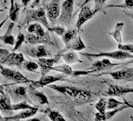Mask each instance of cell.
Here are the masks:
<instances>
[{
    "label": "cell",
    "mask_w": 133,
    "mask_h": 121,
    "mask_svg": "<svg viewBox=\"0 0 133 121\" xmlns=\"http://www.w3.org/2000/svg\"><path fill=\"white\" fill-rule=\"evenodd\" d=\"M60 57H61V55L58 54L53 58L42 57V58L38 59L37 60V63L39 64V66L41 74H42V75L48 74L49 71L52 70V67L54 66L55 64L59 62Z\"/></svg>",
    "instance_id": "cell-12"
},
{
    "label": "cell",
    "mask_w": 133,
    "mask_h": 121,
    "mask_svg": "<svg viewBox=\"0 0 133 121\" xmlns=\"http://www.w3.org/2000/svg\"><path fill=\"white\" fill-rule=\"evenodd\" d=\"M22 5L18 4V3L15 2V0H10V8H9V17L13 22L18 21V11L20 10Z\"/></svg>",
    "instance_id": "cell-26"
},
{
    "label": "cell",
    "mask_w": 133,
    "mask_h": 121,
    "mask_svg": "<svg viewBox=\"0 0 133 121\" xmlns=\"http://www.w3.org/2000/svg\"><path fill=\"white\" fill-rule=\"evenodd\" d=\"M10 96H9L6 93L3 92V88L0 90V109L2 113H6L11 114L13 110L12 104H11Z\"/></svg>",
    "instance_id": "cell-20"
},
{
    "label": "cell",
    "mask_w": 133,
    "mask_h": 121,
    "mask_svg": "<svg viewBox=\"0 0 133 121\" xmlns=\"http://www.w3.org/2000/svg\"><path fill=\"white\" fill-rule=\"evenodd\" d=\"M108 74L111 75L113 79L118 81H126V82H133V67H126L122 69L111 71V72H105L101 75Z\"/></svg>",
    "instance_id": "cell-15"
},
{
    "label": "cell",
    "mask_w": 133,
    "mask_h": 121,
    "mask_svg": "<svg viewBox=\"0 0 133 121\" xmlns=\"http://www.w3.org/2000/svg\"><path fill=\"white\" fill-rule=\"evenodd\" d=\"M101 10V9H95L94 10H92L89 5H86V4L81 5V11H79L78 20L76 22V25H76V28L79 29L85 22L90 20L95 14L98 12H100Z\"/></svg>",
    "instance_id": "cell-8"
},
{
    "label": "cell",
    "mask_w": 133,
    "mask_h": 121,
    "mask_svg": "<svg viewBox=\"0 0 133 121\" xmlns=\"http://www.w3.org/2000/svg\"><path fill=\"white\" fill-rule=\"evenodd\" d=\"M47 114V116L49 118V119L51 120H64V118L62 116V114L59 112H57L55 110H51V109H45L44 111Z\"/></svg>",
    "instance_id": "cell-29"
},
{
    "label": "cell",
    "mask_w": 133,
    "mask_h": 121,
    "mask_svg": "<svg viewBox=\"0 0 133 121\" xmlns=\"http://www.w3.org/2000/svg\"><path fill=\"white\" fill-rule=\"evenodd\" d=\"M124 104H125V102L122 103V102H120L113 98H110L107 100V105H106V107H107L108 109H114L120 105H124Z\"/></svg>",
    "instance_id": "cell-34"
},
{
    "label": "cell",
    "mask_w": 133,
    "mask_h": 121,
    "mask_svg": "<svg viewBox=\"0 0 133 121\" xmlns=\"http://www.w3.org/2000/svg\"><path fill=\"white\" fill-rule=\"evenodd\" d=\"M126 14H127L128 16H130L133 20V11H131V12H126Z\"/></svg>",
    "instance_id": "cell-41"
},
{
    "label": "cell",
    "mask_w": 133,
    "mask_h": 121,
    "mask_svg": "<svg viewBox=\"0 0 133 121\" xmlns=\"http://www.w3.org/2000/svg\"><path fill=\"white\" fill-rule=\"evenodd\" d=\"M1 65H6L9 66L22 67L23 64L25 62L24 56L22 53H16L15 51L9 52V54L0 57Z\"/></svg>",
    "instance_id": "cell-7"
},
{
    "label": "cell",
    "mask_w": 133,
    "mask_h": 121,
    "mask_svg": "<svg viewBox=\"0 0 133 121\" xmlns=\"http://www.w3.org/2000/svg\"><path fill=\"white\" fill-rule=\"evenodd\" d=\"M77 35H78V29L73 28V29H67L66 32L61 36V40L64 42V44L65 45V50L69 49L72 41L76 38Z\"/></svg>",
    "instance_id": "cell-23"
},
{
    "label": "cell",
    "mask_w": 133,
    "mask_h": 121,
    "mask_svg": "<svg viewBox=\"0 0 133 121\" xmlns=\"http://www.w3.org/2000/svg\"><path fill=\"white\" fill-rule=\"evenodd\" d=\"M53 71H59L64 74L65 76H72V77H78V76H85V75H90L91 73L95 72L94 71L88 70V71H75L73 70L70 67V64H62V65L53 66L52 67Z\"/></svg>",
    "instance_id": "cell-11"
},
{
    "label": "cell",
    "mask_w": 133,
    "mask_h": 121,
    "mask_svg": "<svg viewBox=\"0 0 133 121\" xmlns=\"http://www.w3.org/2000/svg\"><path fill=\"white\" fill-rule=\"evenodd\" d=\"M7 92L9 93L11 99L13 100V102H15V103H18V102L22 101H27L29 102V103H32L31 99L29 97L28 89L25 87L18 86L17 88L7 90Z\"/></svg>",
    "instance_id": "cell-9"
},
{
    "label": "cell",
    "mask_w": 133,
    "mask_h": 121,
    "mask_svg": "<svg viewBox=\"0 0 133 121\" xmlns=\"http://www.w3.org/2000/svg\"><path fill=\"white\" fill-rule=\"evenodd\" d=\"M14 23L15 22H11L9 25V28H8L7 31L5 33V35H3L1 36V40L2 42H3L6 45H14L15 42H16V40L15 38L14 37V35H12V31H13V29H14Z\"/></svg>",
    "instance_id": "cell-24"
},
{
    "label": "cell",
    "mask_w": 133,
    "mask_h": 121,
    "mask_svg": "<svg viewBox=\"0 0 133 121\" xmlns=\"http://www.w3.org/2000/svg\"><path fill=\"white\" fill-rule=\"evenodd\" d=\"M62 59L67 64H75V63H83L82 60L79 59L77 53H75L74 51H70L68 52L64 53L61 55Z\"/></svg>",
    "instance_id": "cell-25"
},
{
    "label": "cell",
    "mask_w": 133,
    "mask_h": 121,
    "mask_svg": "<svg viewBox=\"0 0 133 121\" xmlns=\"http://www.w3.org/2000/svg\"><path fill=\"white\" fill-rule=\"evenodd\" d=\"M124 101H125V104H127L128 106H129V108H133V104H130L129 102H127V100H126V98H124ZM133 119V118H132Z\"/></svg>",
    "instance_id": "cell-40"
},
{
    "label": "cell",
    "mask_w": 133,
    "mask_h": 121,
    "mask_svg": "<svg viewBox=\"0 0 133 121\" xmlns=\"http://www.w3.org/2000/svg\"><path fill=\"white\" fill-rule=\"evenodd\" d=\"M133 93V88L129 86L110 85L107 90L103 93L104 96L107 97H123L127 93Z\"/></svg>",
    "instance_id": "cell-10"
},
{
    "label": "cell",
    "mask_w": 133,
    "mask_h": 121,
    "mask_svg": "<svg viewBox=\"0 0 133 121\" xmlns=\"http://www.w3.org/2000/svg\"><path fill=\"white\" fill-rule=\"evenodd\" d=\"M39 111L38 108H27V109H23V110L17 114L14 115H10L8 117H4L3 118L2 120H18V119H29V117L34 116L36 114V113Z\"/></svg>",
    "instance_id": "cell-19"
},
{
    "label": "cell",
    "mask_w": 133,
    "mask_h": 121,
    "mask_svg": "<svg viewBox=\"0 0 133 121\" xmlns=\"http://www.w3.org/2000/svg\"><path fill=\"white\" fill-rule=\"evenodd\" d=\"M24 54L33 58H42V57H50L52 56L51 51L44 44L35 45V46H26L23 50Z\"/></svg>",
    "instance_id": "cell-6"
},
{
    "label": "cell",
    "mask_w": 133,
    "mask_h": 121,
    "mask_svg": "<svg viewBox=\"0 0 133 121\" xmlns=\"http://www.w3.org/2000/svg\"><path fill=\"white\" fill-rule=\"evenodd\" d=\"M49 31L50 32H54L56 35H58L59 36H62L64 33L66 32V29L64 28V25H59V26H53L48 29Z\"/></svg>",
    "instance_id": "cell-36"
},
{
    "label": "cell",
    "mask_w": 133,
    "mask_h": 121,
    "mask_svg": "<svg viewBox=\"0 0 133 121\" xmlns=\"http://www.w3.org/2000/svg\"><path fill=\"white\" fill-rule=\"evenodd\" d=\"M74 1L75 0H65L62 3L59 21L64 26H70L71 24L74 11Z\"/></svg>",
    "instance_id": "cell-4"
},
{
    "label": "cell",
    "mask_w": 133,
    "mask_h": 121,
    "mask_svg": "<svg viewBox=\"0 0 133 121\" xmlns=\"http://www.w3.org/2000/svg\"><path fill=\"white\" fill-rule=\"evenodd\" d=\"M117 48L119 50H122L125 51L130 52L131 54H133V44H122L120 43L117 45Z\"/></svg>",
    "instance_id": "cell-37"
},
{
    "label": "cell",
    "mask_w": 133,
    "mask_h": 121,
    "mask_svg": "<svg viewBox=\"0 0 133 121\" xmlns=\"http://www.w3.org/2000/svg\"><path fill=\"white\" fill-rule=\"evenodd\" d=\"M25 42V35H24L23 33L19 32L18 34L17 35V39H16V42H15V45H14V47L13 49V51H18V49L21 47L22 44Z\"/></svg>",
    "instance_id": "cell-33"
},
{
    "label": "cell",
    "mask_w": 133,
    "mask_h": 121,
    "mask_svg": "<svg viewBox=\"0 0 133 121\" xmlns=\"http://www.w3.org/2000/svg\"><path fill=\"white\" fill-rule=\"evenodd\" d=\"M42 25H43L42 24L38 22L31 23L28 26V32L31 34H35V35L38 36H40L42 38H45V39L51 40V38L49 34V30H47V31L44 30Z\"/></svg>",
    "instance_id": "cell-18"
},
{
    "label": "cell",
    "mask_w": 133,
    "mask_h": 121,
    "mask_svg": "<svg viewBox=\"0 0 133 121\" xmlns=\"http://www.w3.org/2000/svg\"><path fill=\"white\" fill-rule=\"evenodd\" d=\"M127 63L128 64H133V59H132V60H131V62H128Z\"/></svg>",
    "instance_id": "cell-42"
},
{
    "label": "cell",
    "mask_w": 133,
    "mask_h": 121,
    "mask_svg": "<svg viewBox=\"0 0 133 121\" xmlns=\"http://www.w3.org/2000/svg\"><path fill=\"white\" fill-rule=\"evenodd\" d=\"M106 105H107V100H106V98H101L96 104L95 107L98 110V112H100L101 113H105V109L107 108Z\"/></svg>",
    "instance_id": "cell-31"
},
{
    "label": "cell",
    "mask_w": 133,
    "mask_h": 121,
    "mask_svg": "<svg viewBox=\"0 0 133 121\" xmlns=\"http://www.w3.org/2000/svg\"><path fill=\"white\" fill-rule=\"evenodd\" d=\"M81 55L86 56V57H107L111 59L116 60H127L133 59V54L130 52L125 51L122 50H117L111 52H99L98 54H90V53H81Z\"/></svg>",
    "instance_id": "cell-3"
},
{
    "label": "cell",
    "mask_w": 133,
    "mask_h": 121,
    "mask_svg": "<svg viewBox=\"0 0 133 121\" xmlns=\"http://www.w3.org/2000/svg\"><path fill=\"white\" fill-rule=\"evenodd\" d=\"M22 1V5L23 6H25V7H27V5L29 3V2L31 1V0H21Z\"/></svg>",
    "instance_id": "cell-39"
},
{
    "label": "cell",
    "mask_w": 133,
    "mask_h": 121,
    "mask_svg": "<svg viewBox=\"0 0 133 121\" xmlns=\"http://www.w3.org/2000/svg\"><path fill=\"white\" fill-rule=\"evenodd\" d=\"M123 26H124V24L122 22H119L117 23L116 25V27H115V29L113 30V31L110 32L109 35H111L114 40L118 44L122 42V36H121V30L123 29Z\"/></svg>",
    "instance_id": "cell-27"
},
{
    "label": "cell",
    "mask_w": 133,
    "mask_h": 121,
    "mask_svg": "<svg viewBox=\"0 0 133 121\" xmlns=\"http://www.w3.org/2000/svg\"><path fill=\"white\" fill-rule=\"evenodd\" d=\"M86 46L85 45L83 42V40L81 39V37L79 35L76 36V38L72 41V43L70 44V47L68 50H71V51H81L82 50L85 49Z\"/></svg>",
    "instance_id": "cell-28"
},
{
    "label": "cell",
    "mask_w": 133,
    "mask_h": 121,
    "mask_svg": "<svg viewBox=\"0 0 133 121\" xmlns=\"http://www.w3.org/2000/svg\"><path fill=\"white\" fill-rule=\"evenodd\" d=\"M107 8L111 7H118L121 9H133V0H124V3L122 4H111L106 6Z\"/></svg>",
    "instance_id": "cell-35"
},
{
    "label": "cell",
    "mask_w": 133,
    "mask_h": 121,
    "mask_svg": "<svg viewBox=\"0 0 133 121\" xmlns=\"http://www.w3.org/2000/svg\"><path fill=\"white\" fill-rule=\"evenodd\" d=\"M129 108V106L125 104L124 105H121V108H114L113 110L111 111H109V112H105V113H101L100 112L96 113V114H95V120L96 121H104V120H106V119H111L113 116H115L116 113H120L121 111L124 110V109H126Z\"/></svg>",
    "instance_id": "cell-21"
},
{
    "label": "cell",
    "mask_w": 133,
    "mask_h": 121,
    "mask_svg": "<svg viewBox=\"0 0 133 121\" xmlns=\"http://www.w3.org/2000/svg\"><path fill=\"white\" fill-rule=\"evenodd\" d=\"M127 64H128L127 62H126V63H112L107 57H105L102 60H96V62H94L90 67H88V70L94 71L95 72H96V71H107L114 66H121V65H127Z\"/></svg>",
    "instance_id": "cell-14"
},
{
    "label": "cell",
    "mask_w": 133,
    "mask_h": 121,
    "mask_svg": "<svg viewBox=\"0 0 133 121\" xmlns=\"http://www.w3.org/2000/svg\"><path fill=\"white\" fill-rule=\"evenodd\" d=\"M91 0H86V1L84 2L82 5H85L87 3H89ZM94 3H95V9H102V8H103L104 4L105 3V2L107 1V0H93Z\"/></svg>",
    "instance_id": "cell-38"
},
{
    "label": "cell",
    "mask_w": 133,
    "mask_h": 121,
    "mask_svg": "<svg viewBox=\"0 0 133 121\" xmlns=\"http://www.w3.org/2000/svg\"><path fill=\"white\" fill-rule=\"evenodd\" d=\"M0 70H1V74L3 77L10 82H14L15 83H31L33 82V80H30L28 77H24L19 71L4 67L3 66V65L0 66Z\"/></svg>",
    "instance_id": "cell-5"
},
{
    "label": "cell",
    "mask_w": 133,
    "mask_h": 121,
    "mask_svg": "<svg viewBox=\"0 0 133 121\" xmlns=\"http://www.w3.org/2000/svg\"><path fill=\"white\" fill-rule=\"evenodd\" d=\"M63 76H49V75H42L38 81H33L31 83L36 88H43L44 86L52 84L53 82L63 80Z\"/></svg>",
    "instance_id": "cell-17"
},
{
    "label": "cell",
    "mask_w": 133,
    "mask_h": 121,
    "mask_svg": "<svg viewBox=\"0 0 133 121\" xmlns=\"http://www.w3.org/2000/svg\"><path fill=\"white\" fill-rule=\"evenodd\" d=\"M36 87L34 86L32 83H30L28 87V94L29 98L31 101L35 102V103L39 104H49V101L47 97L44 95L43 93L39 92L36 89Z\"/></svg>",
    "instance_id": "cell-16"
},
{
    "label": "cell",
    "mask_w": 133,
    "mask_h": 121,
    "mask_svg": "<svg viewBox=\"0 0 133 121\" xmlns=\"http://www.w3.org/2000/svg\"><path fill=\"white\" fill-rule=\"evenodd\" d=\"M25 43L33 45H40V44L50 45H54V43L52 42V40H49L45 39V38L38 36V35H35V34H31V33H29L28 35L25 36Z\"/></svg>",
    "instance_id": "cell-22"
},
{
    "label": "cell",
    "mask_w": 133,
    "mask_h": 121,
    "mask_svg": "<svg viewBox=\"0 0 133 121\" xmlns=\"http://www.w3.org/2000/svg\"><path fill=\"white\" fill-rule=\"evenodd\" d=\"M49 87L57 92L69 96L78 104H87L92 100L93 95L95 93L88 90L81 89L69 86H59L55 84H49Z\"/></svg>",
    "instance_id": "cell-1"
},
{
    "label": "cell",
    "mask_w": 133,
    "mask_h": 121,
    "mask_svg": "<svg viewBox=\"0 0 133 121\" xmlns=\"http://www.w3.org/2000/svg\"><path fill=\"white\" fill-rule=\"evenodd\" d=\"M59 2L60 0H52L50 3H44V9L46 10L48 20L53 25L55 24V20L59 15Z\"/></svg>",
    "instance_id": "cell-13"
},
{
    "label": "cell",
    "mask_w": 133,
    "mask_h": 121,
    "mask_svg": "<svg viewBox=\"0 0 133 121\" xmlns=\"http://www.w3.org/2000/svg\"><path fill=\"white\" fill-rule=\"evenodd\" d=\"M23 68L28 71H31V72H36L38 68H39V64L34 62H29V60H25L23 64Z\"/></svg>",
    "instance_id": "cell-30"
},
{
    "label": "cell",
    "mask_w": 133,
    "mask_h": 121,
    "mask_svg": "<svg viewBox=\"0 0 133 121\" xmlns=\"http://www.w3.org/2000/svg\"><path fill=\"white\" fill-rule=\"evenodd\" d=\"M12 108L14 111H17V110H23V109H27V108H33L34 107L29 105L27 103V101H22L16 104H13Z\"/></svg>",
    "instance_id": "cell-32"
},
{
    "label": "cell",
    "mask_w": 133,
    "mask_h": 121,
    "mask_svg": "<svg viewBox=\"0 0 133 121\" xmlns=\"http://www.w3.org/2000/svg\"><path fill=\"white\" fill-rule=\"evenodd\" d=\"M25 14V17L23 20V21L20 24V28H22L23 26L31 24V23H35L38 22L42 24L45 28L47 29L49 28H50L49 24L48 22V17H47V14L45 13L46 10H45L44 7H41L37 9H24Z\"/></svg>",
    "instance_id": "cell-2"
}]
</instances>
